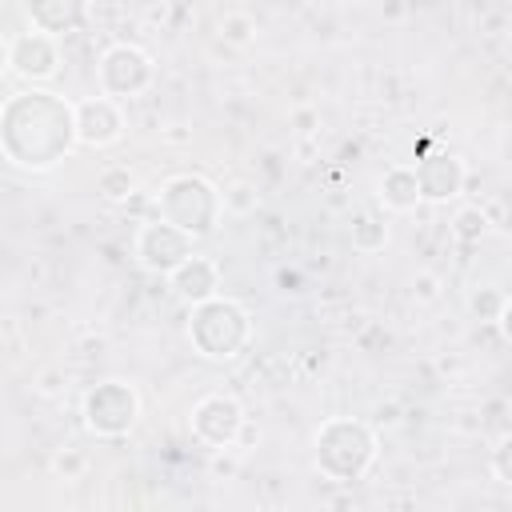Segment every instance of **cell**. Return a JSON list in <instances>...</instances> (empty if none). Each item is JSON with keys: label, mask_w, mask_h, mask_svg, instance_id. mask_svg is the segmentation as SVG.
Returning <instances> with one entry per match:
<instances>
[{"label": "cell", "mask_w": 512, "mask_h": 512, "mask_svg": "<svg viewBox=\"0 0 512 512\" xmlns=\"http://www.w3.org/2000/svg\"><path fill=\"white\" fill-rule=\"evenodd\" d=\"M376 456V436L360 420H328L316 432V468L332 480H356Z\"/></svg>", "instance_id": "cell-1"}, {"label": "cell", "mask_w": 512, "mask_h": 512, "mask_svg": "<svg viewBox=\"0 0 512 512\" xmlns=\"http://www.w3.org/2000/svg\"><path fill=\"white\" fill-rule=\"evenodd\" d=\"M220 208H224V192H216L204 176H172L160 192V216L192 236H208L220 220Z\"/></svg>", "instance_id": "cell-2"}, {"label": "cell", "mask_w": 512, "mask_h": 512, "mask_svg": "<svg viewBox=\"0 0 512 512\" xmlns=\"http://www.w3.org/2000/svg\"><path fill=\"white\" fill-rule=\"evenodd\" d=\"M188 336L196 340V348L212 360H224V356H236L248 340V312L236 304V300H204L196 304L192 312V324H188Z\"/></svg>", "instance_id": "cell-3"}, {"label": "cell", "mask_w": 512, "mask_h": 512, "mask_svg": "<svg viewBox=\"0 0 512 512\" xmlns=\"http://www.w3.org/2000/svg\"><path fill=\"white\" fill-rule=\"evenodd\" d=\"M140 400L124 380H104L84 396V424L96 436H124L136 424Z\"/></svg>", "instance_id": "cell-4"}, {"label": "cell", "mask_w": 512, "mask_h": 512, "mask_svg": "<svg viewBox=\"0 0 512 512\" xmlns=\"http://www.w3.org/2000/svg\"><path fill=\"white\" fill-rule=\"evenodd\" d=\"M192 256V232H184L180 224L172 220H148L140 232H136V260L148 268V272H164L172 276L184 260Z\"/></svg>", "instance_id": "cell-5"}, {"label": "cell", "mask_w": 512, "mask_h": 512, "mask_svg": "<svg viewBox=\"0 0 512 512\" xmlns=\"http://www.w3.org/2000/svg\"><path fill=\"white\" fill-rule=\"evenodd\" d=\"M152 80V60L136 44H116L100 60V88L104 96H136Z\"/></svg>", "instance_id": "cell-6"}, {"label": "cell", "mask_w": 512, "mask_h": 512, "mask_svg": "<svg viewBox=\"0 0 512 512\" xmlns=\"http://www.w3.org/2000/svg\"><path fill=\"white\" fill-rule=\"evenodd\" d=\"M240 424H244V408H240L232 396H224V392L204 396V400L196 404V412H192V432H196L204 444H212V448L232 444L236 432H240Z\"/></svg>", "instance_id": "cell-7"}, {"label": "cell", "mask_w": 512, "mask_h": 512, "mask_svg": "<svg viewBox=\"0 0 512 512\" xmlns=\"http://www.w3.org/2000/svg\"><path fill=\"white\" fill-rule=\"evenodd\" d=\"M8 64H12V72H20V76H28V80H48V76L56 72V64H60L56 40H52L48 32H40V28L20 32V36L8 44Z\"/></svg>", "instance_id": "cell-8"}, {"label": "cell", "mask_w": 512, "mask_h": 512, "mask_svg": "<svg viewBox=\"0 0 512 512\" xmlns=\"http://www.w3.org/2000/svg\"><path fill=\"white\" fill-rule=\"evenodd\" d=\"M124 120H120V108L112 96H88L76 104V140L88 144V148H104L120 136Z\"/></svg>", "instance_id": "cell-9"}, {"label": "cell", "mask_w": 512, "mask_h": 512, "mask_svg": "<svg viewBox=\"0 0 512 512\" xmlns=\"http://www.w3.org/2000/svg\"><path fill=\"white\" fill-rule=\"evenodd\" d=\"M416 176H420L424 200H448V196H456L460 184H464V164H460L456 156L440 152V156H424V160L416 164Z\"/></svg>", "instance_id": "cell-10"}, {"label": "cell", "mask_w": 512, "mask_h": 512, "mask_svg": "<svg viewBox=\"0 0 512 512\" xmlns=\"http://www.w3.org/2000/svg\"><path fill=\"white\" fill-rule=\"evenodd\" d=\"M172 288H176V296H184V300H192V304H204V300L216 296V288H220V272H216L212 260H204V256H188V260L172 272Z\"/></svg>", "instance_id": "cell-11"}, {"label": "cell", "mask_w": 512, "mask_h": 512, "mask_svg": "<svg viewBox=\"0 0 512 512\" xmlns=\"http://www.w3.org/2000/svg\"><path fill=\"white\" fill-rule=\"evenodd\" d=\"M24 8H28L32 28L56 36V32H68V28H76L84 20L88 0H24Z\"/></svg>", "instance_id": "cell-12"}, {"label": "cell", "mask_w": 512, "mask_h": 512, "mask_svg": "<svg viewBox=\"0 0 512 512\" xmlns=\"http://www.w3.org/2000/svg\"><path fill=\"white\" fill-rule=\"evenodd\" d=\"M380 200H384V208H392V212L416 208V204L424 200V188H420L416 168H388V172L380 176Z\"/></svg>", "instance_id": "cell-13"}, {"label": "cell", "mask_w": 512, "mask_h": 512, "mask_svg": "<svg viewBox=\"0 0 512 512\" xmlns=\"http://www.w3.org/2000/svg\"><path fill=\"white\" fill-rule=\"evenodd\" d=\"M388 244V224L376 216H356L352 224V248L356 252H380Z\"/></svg>", "instance_id": "cell-14"}, {"label": "cell", "mask_w": 512, "mask_h": 512, "mask_svg": "<svg viewBox=\"0 0 512 512\" xmlns=\"http://www.w3.org/2000/svg\"><path fill=\"white\" fill-rule=\"evenodd\" d=\"M96 188H100L104 200H128L132 188H136V176H132L128 168H120V164H108V168L96 176Z\"/></svg>", "instance_id": "cell-15"}, {"label": "cell", "mask_w": 512, "mask_h": 512, "mask_svg": "<svg viewBox=\"0 0 512 512\" xmlns=\"http://www.w3.org/2000/svg\"><path fill=\"white\" fill-rule=\"evenodd\" d=\"M488 232V216L484 208H460L456 220H452V236L456 240H480Z\"/></svg>", "instance_id": "cell-16"}, {"label": "cell", "mask_w": 512, "mask_h": 512, "mask_svg": "<svg viewBox=\"0 0 512 512\" xmlns=\"http://www.w3.org/2000/svg\"><path fill=\"white\" fill-rule=\"evenodd\" d=\"M52 468H56L64 480H80V476H84V468H88V456H84V452H76V448H64V452H56Z\"/></svg>", "instance_id": "cell-17"}, {"label": "cell", "mask_w": 512, "mask_h": 512, "mask_svg": "<svg viewBox=\"0 0 512 512\" xmlns=\"http://www.w3.org/2000/svg\"><path fill=\"white\" fill-rule=\"evenodd\" d=\"M256 204H260V196L252 192V184H232L224 192V208H232V212H252Z\"/></svg>", "instance_id": "cell-18"}, {"label": "cell", "mask_w": 512, "mask_h": 512, "mask_svg": "<svg viewBox=\"0 0 512 512\" xmlns=\"http://www.w3.org/2000/svg\"><path fill=\"white\" fill-rule=\"evenodd\" d=\"M492 472L500 476V484H512V436H504L500 448L492 452Z\"/></svg>", "instance_id": "cell-19"}, {"label": "cell", "mask_w": 512, "mask_h": 512, "mask_svg": "<svg viewBox=\"0 0 512 512\" xmlns=\"http://www.w3.org/2000/svg\"><path fill=\"white\" fill-rule=\"evenodd\" d=\"M220 32L232 36V40H248L252 20H248V16H224V20H220Z\"/></svg>", "instance_id": "cell-20"}, {"label": "cell", "mask_w": 512, "mask_h": 512, "mask_svg": "<svg viewBox=\"0 0 512 512\" xmlns=\"http://www.w3.org/2000/svg\"><path fill=\"white\" fill-rule=\"evenodd\" d=\"M472 308H476V312H484L488 320H496V316H500V308H504V300H500V296H492V292H484V296H472Z\"/></svg>", "instance_id": "cell-21"}, {"label": "cell", "mask_w": 512, "mask_h": 512, "mask_svg": "<svg viewBox=\"0 0 512 512\" xmlns=\"http://www.w3.org/2000/svg\"><path fill=\"white\" fill-rule=\"evenodd\" d=\"M496 320H500V332H504V340L512 344V300H504V308H500V316H496Z\"/></svg>", "instance_id": "cell-22"}, {"label": "cell", "mask_w": 512, "mask_h": 512, "mask_svg": "<svg viewBox=\"0 0 512 512\" xmlns=\"http://www.w3.org/2000/svg\"><path fill=\"white\" fill-rule=\"evenodd\" d=\"M420 296H432V276H420Z\"/></svg>", "instance_id": "cell-23"}]
</instances>
